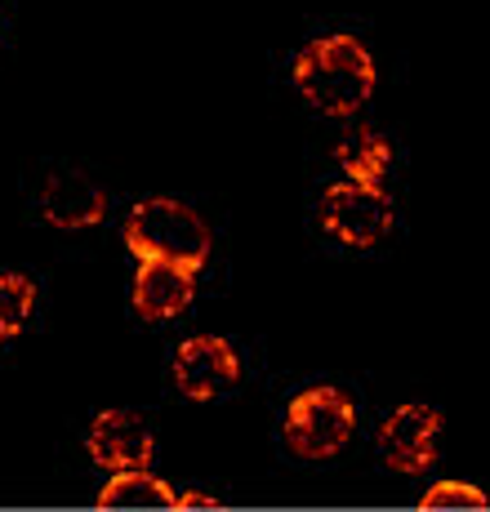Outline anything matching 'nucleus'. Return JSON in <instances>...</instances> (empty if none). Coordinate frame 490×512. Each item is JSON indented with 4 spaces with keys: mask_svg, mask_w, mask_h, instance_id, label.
<instances>
[{
    "mask_svg": "<svg viewBox=\"0 0 490 512\" xmlns=\"http://www.w3.org/2000/svg\"><path fill=\"white\" fill-rule=\"evenodd\" d=\"M290 76L303 103L321 116H335V121H352L370 103L379 81L375 54L352 32H330L308 41L294 54Z\"/></svg>",
    "mask_w": 490,
    "mask_h": 512,
    "instance_id": "f257e3e1",
    "label": "nucleus"
},
{
    "mask_svg": "<svg viewBox=\"0 0 490 512\" xmlns=\"http://www.w3.org/2000/svg\"><path fill=\"white\" fill-rule=\"evenodd\" d=\"M125 250L139 263H170V268L201 272L210 263L214 236L210 223L192 210V205L174 201V196H147L130 214H125Z\"/></svg>",
    "mask_w": 490,
    "mask_h": 512,
    "instance_id": "f03ea898",
    "label": "nucleus"
},
{
    "mask_svg": "<svg viewBox=\"0 0 490 512\" xmlns=\"http://www.w3.org/2000/svg\"><path fill=\"white\" fill-rule=\"evenodd\" d=\"M357 432V406L343 388L317 383L303 388L299 397L286 406V423L281 437L299 459H335Z\"/></svg>",
    "mask_w": 490,
    "mask_h": 512,
    "instance_id": "7ed1b4c3",
    "label": "nucleus"
},
{
    "mask_svg": "<svg viewBox=\"0 0 490 512\" xmlns=\"http://www.w3.org/2000/svg\"><path fill=\"white\" fill-rule=\"evenodd\" d=\"M321 228L348 250H370L392 232V201L384 187L361 183H330L321 192Z\"/></svg>",
    "mask_w": 490,
    "mask_h": 512,
    "instance_id": "20e7f679",
    "label": "nucleus"
},
{
    "mask_svg": "<svg viewBox=\"0 0 490 512\" xmlns=\"http://www.w3.org/2000/svg\"><path fill=\"white\" fill-rule=\"evenodd\" d=\"M174 388L188 401H214L241 379V357L223 334H192L174 352Z\"/></svg>",
    "mask_w": 490,
    "mask_h": 512,
    "instance_id": "39448f33",
    "label": "nucleus"
},
{
    "mask_svg": "<svg viewBox=\"0 0 490 512\" xmlns=\"http://www.w3.org/2000/svg\"><path fill=\"white\" fill-rule=\"evenodd\" d=\"M437 437H441V415L424 401H406L379 423V450H384L388 468L406 472H428L437 464Z\"/></svg>",
    "mask_w": 490,
    "mask_h": 512,
    "instance_id": "423d86ee",
    "label": "nucleus"
},
{
    "mask_svg": "<svg viewBox=\"0 0 490 512\" xmlns=\"http://www.w3.org/2000/svg\"><path fill=\"white\" fill-rule=\"evenodd\" d=\"M85 450L98 468L107 472H134L147 468L156 455V437L143 415L134 410H98L90 432H85Z\"/></svg>",
    "mask_w": 490,
    "mask_h": 512,
    "instance_id": "0eeeda50",
    "label": "nucleus"
},
{
    "mask_svg": "<svg viewBox=\"0 0 490 512\" xmlns=\"http://www.w3.org/2000/svg\"><path fill=\"white\" fill-rule=\"evenodd\" d=\"M36 205H41V219L49 223V228L81 232V228H94V223H103L107 192L90 179V174L58 170V174H49V179L41 183V196H36Z\"/></svg>",
    "mask_w": 490,
    "mask_h": 512,
    "instance_id": "6e6552de",
    "label": "nucleus"
},
{
    "mask_svg": "<svg viewBox=\"0 0 490 512\" xmlns=\"http://www.w3.org/2000/svg\"><path fill=\"white\" fill-rule=\"evenodd\" d=\"M192 294H196V272L170 268V263H139L130 303L143 321H174L179 312H188Z\"/></svg>",
    "mask_w": 490,
    "mask_h": 512,
    "instance_id": "1a4fd4ad",
    "label": "nucleus"
},
{
    "mask_svg": "<svg viewBox=\"0 0 490 512\" xmlns=\"http://www.w3.org/2000/svg\"><path fill=\"white\" fill-rule=\"evenodd\" d=\"M335 161L348 183L361 187H384L388 170H392V143L384 130L375 125H352L348 134L335 143Z\"/></svg>",
    "mask_w": 490,
    "mask_h": 512,
    "instance_id": "9d476101",
    "label": "nucleus"
},
{
    "mask_svg": "<svg viewBox=\"0 0 490 512\" xmlns=\"http://www.w3.org/2000/svg\"><path fill=\"white\" fill-rule=\"evenodd\" d=\"M94 504L107 512H134V508H170L174 512L179 490L165 486V481L152 477L147 468H134V472H112V481L98 490Z\"/></svg>",
    "mask_w": 490,
    "mask_h": 512,
    "instance_id": "9b49d317",
    "label": "nucleus"
},
{
    "mask_svg": "<svg viewBox=\"0 0 490 512\" xmlns=\"http://www.w3.org/2000/svg\"><path fill=\"white\" fill-rule=\"evenodd\" d=\"M36 312V281L27 272H0V343L18 339Z\"/></svg>",
    "mask_w": 490,
    "mask_h": 512,
    "instance_id": "f8f14e48",
    "label": "nucleus"
},
{
    "mask_svg": "<svg viewBox=\"0 0 490 512\" xmlns=\"http://www.w3.org/2000/svg\"><path fill=\"white\" fill-rule=\"evenodd\" d=\"M424 512H490V499L482 486H468V481H437L424 490L419 499Z\"/></svg>",
    "mask_w": 490,
    "mask_h": 512,
    "instance_id": "ddd939ff",
    "label": "nucleus"
},
{
    "mask_svg": "<svg viewBox=\"0 0 490 512\" xmlns=\"http://www.w3.org/2000/svg\"><path fill=\"white\" fill-rule=\"evenodd\" d=\"M223 499L214 495H201V490H188V495H179V504H174V512H219Z\"/></svg>",
    "mask_w": 490,
    "mask_h": 512,
    "instance_id": "4468645a",
    "label": "nucleus"
}]
</instances>
